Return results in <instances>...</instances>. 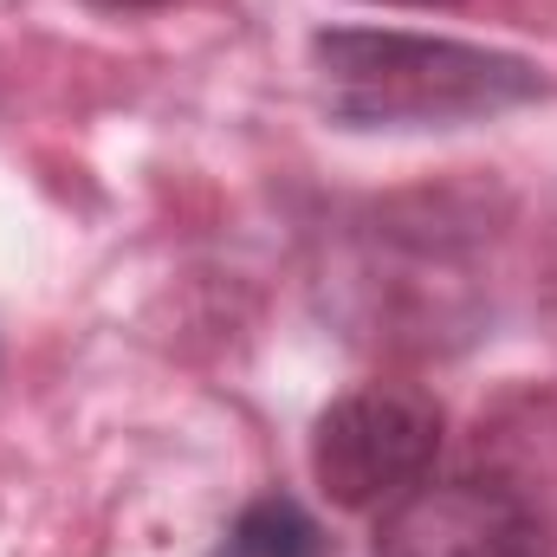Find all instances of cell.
Masks as SVG:
<instances>
[{"mask_svg": "<svg viewBox=\"0 0 557 557\" xmlns=\"http://www.w3.org/2000/svg\"><path fill=\"white\" fill-rule=\"evenodd\" d=\"M441 409L409 383H363L311 428V480L344 512H389L434 473Z\"/></svg>", "mask_w": 557, "mask_h": 557, "instance_id": "2", "label": "cell"}, {"mask_svg": "<svg viewBox=\"0 0 557 557\" xmlns=\"http://www.w3.org/2000/svg\"><path fill=\"white\" fill-rule=\"evenodd\" d=\"M208 557H331L324 545V532H318V519L298 506V499H253L227 532H221V545Z\"/></svg>", "mask_w": 557, "mask_h": 557, "instance_id": "4", "label": "cell"}, {"mask_svg": "<svg viewBox=\"0 0 557 557\" xmlns=\"http://www.w3.org/2000/svg\"><path fill=\"white\" fill-rule=\"evenodd\" d=\"M376 557H552L539 512L480 473L421 480L376 525Z\"/></svg>", "mask_w": 557, "mask_h": 557, "instance_id": "3", "label": "cell"}, {"mask_svg": "<svg viewBox=\"0 0 557 557\" xmlns=\"http://www.w3.org/2000/svg\"><path fill=\"white\" fill-rule=\"evenodd\" d=\"M318 104L344 131H428V124H473L545 91L532 59L428 39V33H318L311 39Z\"/></svg>", "mask_w": 557, "mask_h": 557, "instance_id": "1", "label": "cell"}, {"mask_svg": "<svg viewBox=\"0 0 557 557\" xmlns=\"http://www.w3.org/2000/svg\"><path fill=\"white\" fill-rule=\"evenodd\" d=\"M383 7H454V0H383Z\"/></svg>", "mask_w": 557, "mask_h": 557, "instance_id": "6", "label": "cell"}, {"mask_svg": "<svg viewBox=\"0 0 557 557\" xmlns=\"http://www.w3.org/2000/svg\"><path fill=\"white\" fill-rule=\"evenodd\" d=\"M98 13H156V7H175V0H85Z\"/></svg>", "mask_w": 557, "mask_h": 557, "instance_id": "5", "label": "cell"}]
</instances>
